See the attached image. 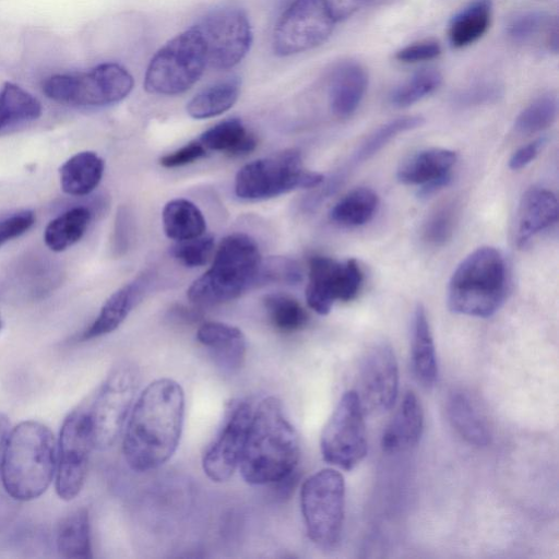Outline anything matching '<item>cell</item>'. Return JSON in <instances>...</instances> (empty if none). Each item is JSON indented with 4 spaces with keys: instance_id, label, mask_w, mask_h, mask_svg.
<instances>
[{
    "instance_id": "obj_50",
    "label": "cell",
    "mask_w": 559,
    "mask_h": 559,
    "mask_svg": "<svg viewBox=\"0 0 559 559\" xmlns=\"http://www.w3.org/2000/svg\"><path fill=\"white\" fill-rule=\"evenodd\" d=\"M450 182L451 173L435 180H431L425 185H421V188L418 191V197L424 199L429 198L430 195L435 194L442 188L447 187Z\"/></svg>"
},
{
    "instance_id": "obj_33",
    "label": "cell",
    "mask_w": 559,
    "mask_h": 559,
    "mask_svg": "<svg viewBox=\"0 0 559 559\" xmlns=\"http://www.w3.org/2000/svg\"><path fill=\"white\" fill-rule=\"evenodd\" d=\"M92 214L87 207H72L55 219L45 228L44 240L46 246L60 252L76 243L85 234Z\"/></svg>"
},
{
    "instance_id": "obj_14",
    "label": "cell",
    "mask_w": 559,
    "mask_h": 559,
    "mask_svg": "<svg viewBox=\"0 0 559 559\" xmlns=\"http://www.w3.org/2000/svg\"><path fill=\"white\" fill-rule=\"evenodd\" d=\"M93 448L87 413L72 412L62 424L57 454L56 491L61 499L69 501L80 493Z\"/></svg>"
},
{
    "instance_id": "obj_1",
    "label": "cell",
    "mask_w": 559,
    "mask_h": 559,
    "mask_svg": "<svg viewBox=\"0 0 559 559\" xmlns=\"http://www.w3.org/2000/svg\"><path fill=\"white\" fill-rule=\"evenodd\" d=\"M185 418V392L173 379L151 382L138 396L124 426L122 452L135 472L166 463L177 450Z\"/></svg>"
},
{
    "instance_id": "obj_45",
    "label": "cell",
    "mask_w": 559,
    "mask_h": 559,
    "mask_svg": "<svg viewBox=\"0 0 559 559\" xmlns=\"http://www.w3.org/2000/svg\"><path fill=\"white\" fill-rule=\"evenodd\" d=\"M440 53V44L436 40L427 39L400 49L395 53V59L404 63H415L435 59Z\"/></svg>"
},
{
    "instance_id": "obj_35",
    "label": "cell",
    "mask_w": 559,
    "mask_h": 559,
    "mask_svg": "<svg viewBox=\"0 0 559 559\" xmlns=\"http://www.w3.org/2000/svg\"><path fill=\"white\" fill-rule=\"evenodd\" d=\"M379 204L377 193L366 187L356 188L345 194L331 210V219L345 227H357L368 223Z\"/></svg>"
},
{
    "instance_id": "obj_21",
    "label": "cell",
    "mask_w": 559,
    "mask_h": 559,
    "mask_svg": "<svg viewBox=\"0 0 559 559\" xmlns=\"http://www.w3.org/2000/svg\"><path fill=\"white\" fill-rule=\"evenodd\" d=\"M423 429L421 405L414 392L407 391L382 435L383 451L392 453L414 447L419 441Z\"/></svg>"
},
{
    "instance_id": "obj_8",
    "label": "cell",
    "mask_w": 559,
    "mask_h": 559,
    "mask_svg": "<svg viewBox=\"0 0 559 559\" xmlns=\"http://www.w3.org/2000/svg\"><path fill=\"white\" fill-rule=\"evenodd\" d=\"M324 177L302 166L298 151L289 150L253 160L235 178V193L243 200H266L296 189L316 188Z\"/></svg>"
},
{
    "instance_id": "obj_47",
    "label": "cell",
    "mask_w": 559,
    "mask_h": 559,
    "mask_svg": "<svg viewBox=\"0 0 559 559\" xmlns=\"http://www.w3.org/2000/svg\"><path fill=\"white\" fill-rule=\"evenodd\" d=\"M546 141L545 136H540L516 150L509 160V167L519 170L527 166L539 154Z\"/></svg>"
},
{
    "instance_id": "obj_19",
    "label": "cell",
    "mask_w": 559,
    "mask_h": 559,
    "mask_svg": "<svg viewBox=\"0 0 559 559\" xmlns=\"http://www.w3.org/2000/svg\"><path fill=\"white\" fill-rule=\"evenodd\" d=\"M150 284V274L143 273L112 293L96 319L83 332L82 340H93L114 332L141 301Z\"/></svg>"
},
{
    "instance_id": "obj_28",
    "label": "cell",
    "mask_w": 559,
    "mask_h": 559,
    "mask_svg": "<svg viewBox=\"0 0 559 559\" xmlns=\"http://www.w3.org/2000/svg\"><path fill=\"white\" fill-rule=\"evenodd\" d=\"M490 0H474L450 21L448 37L454 48H464L477 41L488 29L491 21Z\"/></svg>"
},
{
    "instance_id": "obj_16",
    "label": "cell",
    "mask_w": 559,
    "mask_h": 559,
    "mask_svg": "<svg viewBox=\"0 0 559 559\" xmlns=\"http://www.w3.org/2000/svg\"><path fill=\"white\" fill-rule=\"evenodd\" d=\"M355 391L364 412L379 414L393 406L399 392V367L389 343L379 342L366 352Z\"/></svg>"
},
{
    "instance_id": "obj_29",
    "label": "cell",
    "mask_w": 559,
    "mask_h": 559,
    "mask_svg": "<svg viewBox=\"0 0 559 559\" xmlns=\"http://www.w3.org/2000/svg\"><path fill=\"white\" fill-rule=\"evenodd\" d=\"M162 218L166 236L177 241L202 236L206 229V222L200 209L186 199L167 202Z\"/></svg>"
},
{
    "instance_id": "obj_41",
    "label": "cell",
    "mask_w": 559,
    "mask_h": 559,
    "mask_svg": "<svg viewBox=\"0 0 559 559\" xmlns=\"http://www.w3.org/2000/svg\"><path fill=\"white\" fill-rule=\"evenodd\" d=\"M214 251L212 236H199L195 238L177 241L171 248V254L180 263L189 267L206 264Z\"/></svg>"
},
{
    "instance_id": "obj_52",
    "label": "cell",
    "mask_w": 559,
    "mask_h": 559,
    "mask_svg": "<svg viewBox=\"0 0 559 559\" xmlns=\"http://www.w3.org/2000/svg\"><path fill=\"white\" fill-rule=\"evenodd\" d=\"M1 326H2V321H1V318H0V329H1Z\"/></svg>"
},
{
    "instance_id": "obj_5",
    "label": "cell",
    "mask_w": 559,
    "mask_h": 559,
    "mask_svg": "<svg viewBox=\"0 0 559 559\" xmlns=\"http://www.w3.org/2000/svg\"><path fill=\"white\" fill-rule=\"evenodd\" d=\"M262 259L255 241L245 234L225 237L212 266L197 278L187 292L197 306H215L239 297L257 278Z\"/></svg>"
},
{
    "instance_id": "obj_40",
    "label": "cell",
    "mask_w": 559,
    "mask_h": 559,
    "mask_svg": "<svg viewBox=\"0 0 559 559\" xmlns=\"http://www.w3.org/2000/svg\"><path fill=\"white\" fill-rule=\"evenodd\" d=\"M456 219L457 206L454 202L439 205L424 225V240L432 246L444 245L452 237Z\"/></svg>"
},
{
    "instance_id": "obj_9",
    "label": "cell",
    "mask_w": 559,
    "mask_h": 559,
    "mask_svg": "<svg viewBox=\"0 0 559 559\" xmlns=\"http://www.w3.org/2000/svg\"><path fill=\"white\" fill-rule=\"evenodd\" d=\"M300 508L309 538L320 547L335 546L342 534L345 481L333 468L309 476L300 490Z\"/></svg>"
},
{
    "instance_id": "obj_13",
    "label": "cell",
    "mask_w": 559,
    "mask_h": 559,
    "mask_svg": "<svg viewBox=\"0 0 559 559\" xmlns=\"http://www.w3.org/2000/svg\"><path fill=\"white\" fill-rule=\"evenodd\" d=\"M206 47L207 64L217 70L237 66L248 53L252 31L247 13L238 7H222L197 24Z\"/></svg>"
},
{
    "instance_id": "obj_3",
    "label": "cell",
    "mask_w": 559,
    "mask_h": 559,
    "mask_svg": "<svg viewBox=\"0 0 559 559\" xmlns=\"http://www.w3.org/2000/svg\"><path fill=\"white\" fill-rule=\"evenodd\" d=\"M57 466V444L45 425L27 420L8 436L1 465L2 484L13 499L28 501L49 487Z\"/></svg>"
},
{
    "instance_id": "obj_11",
    "label": "cell",
    "mask_w": 559,
    "mask_h": 559,
    "mask_svg": "<svg viewBox=\"0 0 559 559\" xmlns=\"http://www.w3.org/2000/svg\"><path fill=\"white\" fill-rule=\"evenodd\" d=\"M364 408L355 390L343 394L323 428V460L345 471L357 466L368 450Z\"/></svg>"
},
{
    "instance_id": "obj_38",
    "label": "cell",
    "mask_w": 559,
    "mask_h": 559,
    "mask_svg": "<svg viewBox=\"0 0 559 559\" xmlns=\"http://www.w3.org/2000/svg\"><path fill=\"white\" fill-rule=\"evenodd\" d=\"M558 98L546 93L530 103L516 117L514 130L519 134H534L550 127L557 118Z\"/></svg>"
},
{
    "instance_id": "obj_27",
    "label": "cell",
    "mask_w": 559,
    "mask_h": 559,
    "mask_svg": "<svg viewBox=\"0 0 559 559\" xmlns=\"http://www.w3.org/2000/svg\"><path fill=\"white\" fill-rule=\"evenodd\" d=\"M506 34L514 44H528L543 35L547 48L558 52V21L545 12L528 10L516 13L508 21Z\"/></svg>"
},
{
    "instance_id": "obj_39",
    "label": "cell",
    "mask_w": 559,
    "mask_h": 559,
    "mask_svg": "<svg viewBox=\"0 0 559 559\" xmlns=\"http://www.w3.org/2000/svg\"><path fill=\"white\" fill-rule=\"evenodd\" d=\"M442 76L436 69H423L397 85L390 94V103L399 108L408 107L433 93Z\"/></svg>"
},
{
    "instance_id": "obj_23",
    "label": "cell",
    "mask_w": 559,
    "mask_h": 559,
    "mask_svg": "<svg viewBox=\"0 0 559 559\" xmlns=\"http://www.w3.org/2000/svg\"><path fill=\"white\" fill-rule=\"evenodd\" d=\"M412 366L413 371L424 386H432L438 378V362L435 343L423 305H417L412 325Z\"/></svg>"
},
{
    "instance_id": "obj_22",
    "label": "cell",
    "mask_w": 559,
    "mask_h": 559,
    "mask_svg": "<svg viewBox=\"0 0 559 559\" xmlns=\"http://www.w3.org/2000/svg\"><path fill=\"white\" fill-rule=\"evenodd\" d=\"M197 340L213 353L224 368L237 370L242 366L247 343L237 326L223 322H205L198 329Z\"/></svg>"
},
{
    "instance_id": "obj_30",
    "label": "cell",
    "mask_w": 559,
    "mask_h": 559,
    "mask_svg": "<svg viewBox=\"0 0 559 559\" xmlns=\"http://www.w3.org/2000/svg\"><path fill=\"white\" fill-rule=\"evenodd\" d=\"M200 143L213 151L240 156L255 148L257 139L248 132L239 119L230 118L204 131L200 136Z\"/></svg>"
},
{
    "instance_id": "obj_15",
    "label": "cell",
    "mask_w": 559,
    "mask_h": 559,
    "mask_svg": "<svg viewBox=\"0 0 559 559\" xmlns=\"http://www.w3.org/2000/svg\"><path fill=\"white\" fill-rule=\"evenodd\" d=\"M362 283V272L354 259L340 262L314 255L309 260V281L306 287L308 306L319 314H328L335 301L354 299Z\"/></svg>"
},
{
    "instance_id": "obj_37",
    "label": "cell",
    "mask_w": 559,
    "mask_h": 559,
    "mask_svg": "<svg viewBox=\"0 0 559 559\" xmlns=\"http://www.w3.org/2000/svg\"><path fill=\"white\" fill-rule=\"evenodd\" d=\"M263 302L271 323L278 331L292 333L307 324V312L294 297L281 293L269 294Z\"/></svg>"
},
{
    "instance_id": "obj_24",
    "label": "cell",
    "mask_w": 559,
    "mask_h": 559,
    "mask_svg": "<svg viewBox=\"0 0 559 559\" xmlns=\"http://www.w3.org/2000/svg\"><path fill=\"white\" fill-rule=\"evenodd\" d=\"M456 162L453 151L432 147L407 157L397 169V179L406 185H425L450 174Z\"/></svg>"
},
{
    "instance_id": "obj_7",
    "label": "cell",
    "mask_w": 559,
    "mask_h": 559,
    "mask_svg": "<svg viewBox=\"0 0 559 559\" xmlns=\"http://www.w3.org/2000/svg\"><path fill=\"white\" fill-rule=\"evenodd\" d=\"M132 88V75L115 62L100 63L86 72L53 74L43 83V92L48 98L80 107L116 104Z\"/></svg>"
},
{
    "instance_id": "obj_20",
    "label": "cell",
    "mask_w": 559,
    "mask_h": 559,
    "mask_svg": "<svg viewBox=\"0 0 559 559\" xmlns=\"http://www.w3.org/2000/svg\"><path fill=\"white\" fill-rule=\"evenodd\" d=\"M558 219V201L546 188L533 187L522 195L515 227V240L524 247L536 234L550 227Z\"/></svg>"
},
{
    "instance_id": "obj_26",
    "label": "cell",
    "mask_w": 559,
    "mask_h": 559,
    "mask_svg": "<svg viewBox=\"0 0 559 559\" xmlns=\"http://www.w3.org/2000/svg\"><path fill=\"white\" fill-rule=\"evenodd\" d=\"M447 413L452 427L466 442L476 447L490 442L489 427L466 393L452 392L447 402Z\"/></svg>"
},
{
    "instance_id": "obj_2",
    "label": "cell",
    "mask_w": 559,
    "mask_h": 559,
    "mask_svg": "<svg viewBox=\"0 0 559 559\" xmlns=\"http://www.w3.org/2000/svg\"><path fill=\"white\" fill-rule=\"evenodd\" d=\"M300 444L296 429L274 396L253 411L238 468L251 485L276 484L296 473Z\"/></svg>"
},
{
    "instance_id": "obj_6",
    "label": "cell",
    "mask_w": 559,
    "mask_h": 559,
    "mask_svg": "<svg viewBox=\"0 0 559 559\" xmlns=\"http://www.w3.org/2000/svg\"><path fill=\"white\" fill-rule=\"evenodd\" d=\"M207 66L204 39L195 25L166 43L151 59L144 88L156 95H178L191 88Z\"/></svg>"
},
{
    "instance_id": "obj_25",
    "label": "cell",
    "mask_w": 559,
    "mask_h": 559,
    "mask_svg": "<svg viewBox=\"0 0 559 559\" xmlns=\"http://www.w3.org/2000/svg\"><path fill=\"white\" fill-rule=\"evenodd\" d=\"M104 169L105 163L95 152L76 153L59 169L61 189L70 195H86L98 186Z\"/></svg>"
},
{
    "instance_id": "obj_48",
    "label": "cell",
    "mask_w": 559,
    "mask_h": 559,
    "mask_svg": "<svg viewBox=\"0 0 559 559\" xmlns=\"http://www.w3.org/2000/svg\"><path fill=\"white\" fill-rule=\"evenodd\" d=\"M130 215L127 210L120 209L117 213L114 233V250L118 254H121L127 250L130 241Z\"/></svg>"
},
{
    "instance_id": "obj_49",
    "label": "cell",
    "mask_w": 559,
    "mask_h": 559,
    "mask_svg": "<svg viewBox=\"0 0 559 559\" xmlns=\"http://www.w3.org/2000/svg\"><path fill=\"white\" fill-rule=\"evenodd\" d=\"M373 1L374 0H326L330 11L336 22L347 19Z\"/></svg>"
},
{
    "instance_id": "obj_34",
    "label": "cell",
    "mask_w": 559,
    "mask_h": 559,
    "mask_svg": "<svg viewBox=\"0 0 559 559\" xmlns=\"http://www.w3.org/2000/svg\"><path fill=\"white\" fill-rule=\"evenodd\" d=\"M40 102L19 85L7 82L0 90V131L41 116Z\"/></svg>"
},
{
    "instance_id": "obj_46",
    "label": "cell",
    "mask_w": 559,
    "mask_h": 559,
    "mask_svg": "<svg viewBox=\"0 0 559 559\" xmlns=\"http://www.w3.org/2000/svg\"><path fill=\"white\" fill-rule=\"evenodd\" d=\"M205 154V147L200 142H190L160 157L159 163L167 168L180 167L204 157Z\"/></svg>"
},
{
    "instance_id": "obj_44",
    "label": "cell",
    "mask_w": 559,
    "mask_h": 559,
    "mask_svg": "<svg viewBox=\"0 0 559 559\" xmlns=\"http://www.w3.org/2000/svg\"><path fill=\"white\" fill-rule=\"evenodd\" d=\"M36 221L32 210H23L0 218V247L32 228Z\"/></svg>"
},
{
    "instance_id": "obj_18",
    "label": "cell",
    "mask_w": 559,
    "mask_h": 559,
    "mask_svg": "<svg viewBox=\"0 0 559 559\" xmlns=\"http://www.w3.org/2000/svg\"><path fill=\"white\" fill-rule=\"evenodd\" d=\"M328 99L331 111L340 117H349L358 108L368 85L365 68L355 60H342L325 73Z\"/></svg>"
},
{
    "instance_id": "obj_4",
    "label": "cell",
    "mask_w": 559,
    "mask_h": 559,
    "mask_svg": "<svg viewBox=\"0 0 559 559\" xmlns=\"http://www.w3.org/2000/svg\"><path fill=\"white\" fill-rule=\"evenodd\" d=\"M507 292L503 255L493 247H480L454 270L448 286V307L459 314L488 318L502 306Z\"/></svg>"
},
{
    "instance_id": "obj_10",
    "label": "cell",
    "mask_w": 559,
    "mask_h": 559,
    "mask_svg": "<svg viewBox=\"0 0 559 559\" xmlns=\"http://www.w3.org/2000/svg\"><path fill=\"white\" fill-rule=\"evenodd\" d=\"M138 383L139 372L131 362H120L109 372L87 412L94 448L106 450L115 444L132 409Z\"/></svg>"
},
{
    "instance_id": "obj_17",
    "label": "cell",
    "mask_w": 559,
    "mask_h": 559,
    "mask_svg": "<svg viewBox=\"0 0 559 559\" xmlns=\"http://www.w3.org/2000/svg\"><path fill=\"white\" fill-rule=\"evenodd\" d=\"M253 411L245 401L234 403L223 427L202 457L205 475L215 483L228 480L239 466Z\"/></svg>"
},
{
    "instance_id": "obj_51",
    "label": "cell",
    "mask_w": 559,
    "mask_h": 559,
    "mask_svg": "<svg viewBox=\"0 0 559 559\" xmlns=\"http://www.w3.org/2000/svg\"><path fill=\"white\" fill-rule=\"evenodd\" d=\"M10 424L7 416L0 414V474H1V465L3 452L7 443V439L10 432Z\"/></svg>"
},
{
    "instance_id": "obj_32",
    "label": "cell",
    "mask_w": 559,
    "mask_h": 559,
    "mask_svg": "<svg viewBox=\"0 0 559 559\" xmlns=\"http://www.w3.org/2000/svg\"><path fill=\"white\" fill-rule=\"evenodd\" d=\"M57 549L68 559L92 557L90 518L86 509L81 508L62 520L57 532Z\"/></svg>"
},
{
    "instance_id": "obj_36",
    "label": "cell",
    "mask_w": 559,
    "mask_h": 559,
    "mask_svg": "<svg viewBox=\"0 0 559 559\" xmlns=\"http://www.w3.org/2000/svg\"><path fill=\"white\" fill-rule=\"evenodd\" d=\"M425 119L421 116H404L393 119L370 133L357 147L352 156L354 165L360 164L380 150H382L391 140L401 133L416 129L423 126Z\"/></svg>"
},
{
    "instance_id": "obj_42",
    "label": "cell",
    "mask_w": 559,
    "mask_h": 559,
    "mask_svg": "<svg viewBox=\"0 0 559 559\" xmlns=\"http://www.w3.org/2000/svg\"><path fill=\"white\" fill-rule=\"evenodd\" d=\"M301 270L294 260L272 257L266 261L261 262L257 285L266 283H285L294 285L301 281Z\"/></svg>"
},
{
    "instance_id": "obj_43",
    "label": "cell",
    "mask_w": 559,
    "mask_h": 559,
    "mask_svg": "<svg viewBox=\"0 0 559 559\" xmlns=\"http://www.w3.org/2000/svg\"><path fill=\"white\" fill-rule=\"evenodd\" d=\"M503 94L497 81L483 80L459 91L453 96V104L460 108H469L497 102Z\"/></svg>"
},
{
    "instance_id": "obj_12",
    "label": "cell",
    "mask_w": 559,
    "mask_h": 559,
    "mask_svg": "<svg viewBox=\"0 0 559 559\" xmlns=\"http://www.w3.org/2000/svg\"><path fill=\"white\" fill-rule=\"evenodd\" d=\"M335 23L326 0H293L275 25L273 50L286 57L313 49L330 37Z\"/></svg>"
},
{
    "instance_id": "obj_31",
    "label": "cell",
    "mask_w": 559,
    "mask_h": 559,
    "mask_svg": "<svg viewBox=\"0 0 559 559\" xmlns=\"http://www.w3.org/2000/svg\"><path fill=\"white\" fill-rule=\"evenodd\" d=\"M240 81L229 78L216 82L197 95L187 105V112L194 119L212 118L227 111L237 102Z\"/></svg>"
}]
</instances>
